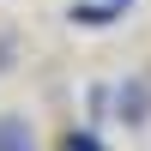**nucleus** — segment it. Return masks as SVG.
Returning <instances> with one entry per match:
<instances>
[{
	"label": "nucleus",
	"mask_w": 151,
	"mask_h": 151,
	"mask_svg": "<svg viewBox=\"0 0 151 151\" xmlns=\"http://www.w3.org/2000/svg\"><path fill=\"white\" fill-rule=\"evenodd\" d=\"M127 6H133V0H79V6H73V24H85V30H103V24H115Z\"/></svg>",
	"instance_id": "1"
},
{
	"label": "nucleus",
	"mask_w": 151,
	"mask_h": 151,
	"mask_svg": "<svg viewBox=\"0 0 151 151\" xmlns=\"http://www.w3.org/2000/svg\"><path fill=\"white\" fill-rule=\"evenodd\" d=\"M115 97H121V121H127V127H139V121L151 115V91H145L139 79H121V91H115Z\"/></svg>",
	"instance_id": "2"
},
{
	"label": "nucleus",
	"mask_w": 151,
	"mask_h": 151,
	"mask_svg": "<svg viewBox=\"0 0 151 151\" xmlns=\"http://www.w3.org/2000/svg\"><path fill=\"white\" fill-rule=\"evenodd\" d=\"M0 151H36V127L24 115H0Z\"/></svg>",
	"instance_id": "3"
},
{
	"label": "nucleus",
	"mask_w": 151,
	"mask_h": 151,
	"mask_svg": "<svg viewBox=\"0 0 151 151\" xmlns=\"http://www.w3.org/2000/svg\"><path fill=\"white\" fill-rule=\"evenodd\" d=\"M67 151H109V145H103V139H91V133H73Z\"/></svg>",
	"instance_id": "4"
}]
</instances>
